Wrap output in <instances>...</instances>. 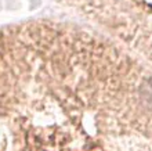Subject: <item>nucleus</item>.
<instances>
[{
  "mask_svg": "<svg viewBox=\"0 0 152 151\" xmlns=\"http://www.w3.org/2000/svg\"><path fill=\"white\" fill-rule=\"evenodd\" d=\"M152 67V0H62Z\"/></svg>",
  "mask_w": 152,
  "mask_h": 151,
  "instance_id": "nucleus-1",
  "label": "nucleus"
}]
</instances>
